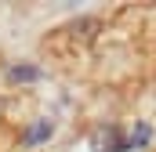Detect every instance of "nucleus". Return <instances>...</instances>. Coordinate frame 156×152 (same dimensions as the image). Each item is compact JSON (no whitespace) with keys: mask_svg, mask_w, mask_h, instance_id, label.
<instances>
[{"mask_svg":"<svg viewBox=\"0 0 156 152\" xmlns=\"http://www.w3.org/2000/svg\"><path fill=\"white\" fill-rule=\"evenodd\" d=\"M149 138H153L149 123H138V127H134V134H131V141H127V149H145V145H149Z\"/></svg>","mask_w":156,"mask_h":152,"instance_id":"obj_2","label":"nucleus"},{"mask_svg":"<svg viewBox=\"0 0 156 152\" xmlns=\"http://www.w3.org/2000/svg\"><path fill=\"white\" fill-rule=\"evenodd\" d=\"M11 80L33 83V80H40V69H33V65H15V69H11Z\"/></svg>","mask_w":156,"mask_h":152,"instance_id":"obj_3","label":"nucleus"},{"mask_svg":"<svg viewBox=\"0 0 156 152\" xmlns=\"http://www.w3.org/2000/svg\"><path fill=\"white\" fill-rule=\"evenodd\" d=\"M94 145H98V152H127V141L120 138L116 127H98L94 130Z\"/></svg>","mask_w":156,"mask_h":152,"instance_id":"obj_1","label":"nucleus"},{"mask_svg":"<svg viewBox=\"0 0 156 152\" xmlns=\"http://www.w3.org/2000/svg\"><path fill=\"white\" fill-rule=\"evenodd\" d=\"M44 138H51V123H47V119H40L37 127L29 130V138H26V145H37V141H44Z\"/></svg>","mask_w":156,"mask_h":152,"instance_id":"obj_4","label":"nucleus"}]
</instances>
